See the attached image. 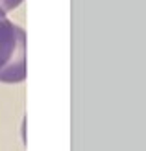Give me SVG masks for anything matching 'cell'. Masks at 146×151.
I'll return each instance as SVG.
<instances>
[{
    "instance_id": "1",
    "label": "cell",
    "mask_w": 146,
    "mask_h": 151,
    "mask_svg": "<svg viewBox=\"0 0 146 151\" xmlns=\"http://www.w3.org/2000/svg\"><path fill=\"white\" fill-rule=\"evenodd\" d=\"M26 79V33L0 9V81L20 83Z\"/></svg>"
},
{
    "instance_id": "2",
    "label": "cell",
    "mask_w": 146,
    "mask_h": 151,
    "mask_svg": "<svg viewBox=\"0 0 146 151\" xmlns=\"http://www.w3.org/2000/svg\"><path fill=\"white\" fill-rule=\"evenodd\" d=\"M19 4H22V0H0V9L9 11V9H15Z\"/></svg>"
}]
</instances>
